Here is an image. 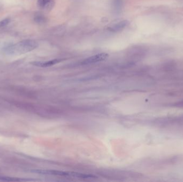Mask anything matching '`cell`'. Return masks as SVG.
Instances as JSON below:
<instances>
[{
	"label": "cell",
	"mask_w": 183,
	"mask_h": 182,
	"mask_svg": "<svg viewBox=\"0 0 183 182\" xmlns=\"http://www.w3.org/2000/svg\"><path fill=\"white\" fill-rule=\"evenodd\" d=\"M38 47V43L34 40H24L8 46L5 49V52L9 55H20L32 51Z\"/></svg>",
	"instance_id": "6da1fadb"
},
{
	"label": "cell",
	"mask_w": 183,
	"mask_h": 182,
	"mask_svg": "<svg viewBox=\"0 0 183 182\" xmlns=\"http://www.w3.org/2000/svg\"><path fill=\"white\" fill-rule=\"evenodd\" d=\"M32 172L41 175H55V176H65V177H72L74 178L87 179V178H96V176L90 174H85L79 172H63L60 170H33Z\"/></svg>",
	"instance_id": "7a4b0ae2"
},
{
	"label": "cell",
	"mask_w": 183,
	"mask_h": 182,
	"mask_svg": "<svg viewBox=\"0 0 183 182\" xmlns=\"http://www.w3.org/2000/svg\"><path fill=\"white\" fill-rule=\"evenodd\" d=\"M109 57V55L107 53H101L96 55L92 56L87 58L82 62V65H88L91 64L96 63L100 61H104Z\"/></svg>",
	"instance_id": "3957f363"
},
{
	"label": "cell",
	"mask_w": 183,
	"mask_h": 182,
	"mask_svg": "<svg viewBox=\"0 0 183 182\" xmlns=\"http://www.w3.org/2000/svg\"><path fill=\"white\" fill-rule=\"evenodd\" d=\"M64 60L63 59H55V60H51L49 61H34L31 63L33 65L36 66L38 67L41 68H47L55 65L56 64L59 63L60 62L63 61Z\"/></svg>",
	"instance_id": "277c9868"
},
{
	"label": "cell",
	"mask_w": 183,
	"mask_h": 182,
	"mask_svg": "<svg viewBox=\"0 0 183 182\" xmlns=\"http://www.w3.org/2000/svg\"><path fill=\"white\" fill-rule=\"evenodd\" d=\"M37 5L42 10H51L55 5L54 0H38Z\"/></svg>",
	"instance_id": "5b68a950"
},
{
	"label": "cell",
	"mask_w": 183,
	"mask_h": 182,
	"mask_svg": "<svg viewBox=\"0 0 183 182\" xmlns=\"http://www.w3.org/2000/svg\"><path fill=\"white\" fill-rule=\"evenodd\" d=\"M129 24V22L126 20H122L118 23L113 25L109 27V30L111 32H118L121 31Z\"/></svg>",
	"instance_id": "8992f818"
},
{
	"label": "cell",
	"mask_w": 183,
	"mask_h": 182,
	"mask_svg": "<svg viewBox=\"0 0 183 182\" xmlns=\"http://www.w3.org/2000/svg\"><path fill=\"white\" fill-rule=\"evenodd\" d=\"M0 180H4V181H23L26 180H22L17 178H13V177H2L0 176Z\"/></svg>",
	"instance_id": "52a82bcc"
},
{
	"label": "cell",
	"mask_w": 183,
	"mask_h": 182,
	"mask_svg": "<svg viewBox=\"0 0 183 182\" xmlns=\"http://www.w3.org/2000/svg\"><path fill=\"white\" fill-rule=\"evenodd\" d=\"M10 22V18H6L3 20L0 21V28L3 27L7 25Z\"/></svg>",
	"instance_id": "ba28073f"
},
{
	"label": "cell",
	"mask_w": 183,
	"mask_h": 182,
	"mask_svg": "<svg viewBox=\"0 0 183 182\" xmlns=\"http://www.w3.org/2000/svg\"><path fill=\"white\" fill-rule=\"evenodd\" d=\"M36 21L37 23H42L45 22V18L41 16H38L36 17Z\"/></svg>",
	"instance_id": "9c48e42d"
}]
</instances>
